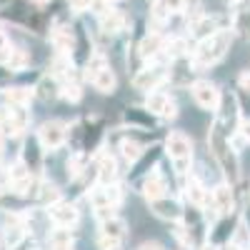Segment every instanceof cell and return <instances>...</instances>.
<instances>
[{"mask_svg":"<svg viewBox=\"0 0 250 250\" xmlns=\"http://www.w3.org/2000/svg\"><path fill=\"white\" fill-rule=\"evenodd\" d=\"M90 83H93V88H95L98 93H103V95L115 93V85H118L115 73L110 70V65H108V68H103V70H98V73L90 78Z\"/></svg>","mask_w":250,"mask_h":250,"instance_id":"2e32d148","label":"cell"},{"mask_svg":"<svg viewBox=\"0 0 250 250\" xmlns=\"http://www.w3.org/2000/svg\"><path fill=\"white\" fill-rule=\"evenodd\" d=\"M5 65H8V70L10 73H20V70H25L28 65H30V55L23 50V48H10L8 50V62H5Z\"/></svg>","mask_w":250,"mask_h":250,"instance_id":"44dd1931","label":"cell"},{"mask_svg":"<svg viewBox=\"0 0 250 250\" xmlns=\"http://www.w3.org/2000/svg\"><path fill=\"white\" fill-rule=\"evenodd\" d=\"M238 83H240V88H243L245 93H250V73H243V75L238 78Z\"/></svg>","mask_w":250,"mask_h":250,"instance_id":"74e56055","label":"cell"},{"mask_svg":"<svg viewBox=\"0 0 250 250\" xmlns=\"http://www.w3.org/2000/svg\"><path fill=\"white\" fill-rule=\"evenodd\" d=\"M143 145L140 143H135V140H123L120 143V155L128 160V163H138L140 158H143Z\"/></svg>","mask_w":250,"mask_h":250,"instance_id":"d4e9b609","label":"cell"},{"mask_svg":"<svg viewBox=\"0 0 250 250\" xmlns=\"http://www.w3.org/2000/svg\"><path fill=\"white\" fill-rule=\"evenodd\" d=\"M50 245H53V250H70L73 235H70L68 228H58V230H53L50 233Z\"/></svg>","mask_w":250,"mask_h":250,"instance_id":"cb8c5ba5","label":"cell"},{"mask_svg":"<svg viewBox=\"0 0 250 250\" xmlns=\"http://www.w3.org/2000/svg\"><path fill=\"white\" fill-rule=\"evenodd\" d=\"M83 170H85V155L75 153V155L68 160V175H70V178H78Z\"/></svg>","mask_w":250,"mask_h":250,"instance_id":"f546056e","label":"cell"},{"mask_svg":"<svg viewBox=\"0 0 250 250\" xmlns=\"http://www.w3.org/2000/svg\"><path fill=\"white\" fill-rule=\"evenodd\" d=\"M10 3V0H0V10H5V5Z\"/></svg>","mask_w":250,"mask_h":250,"instance_id":"7bdbcfd3","label":"cell"},{"mask_svg":"<svg viewBox=\"0 0 250 250\" xmlns=\"http://www.w3.org/2000/svg\"><path fill=\"white\" fill-rule=\"evenodd\" d=\"M68 138V130H65V123H60V120H48L40 125V130H38V140L43 148L48 150H58L62 143H65Z\"/></svg>","mask_w":250,"mask_h":250,"instance_id":"277c9868","label":"cell"},{"mask_svg":"<svg viewBox=\"0 0 250 250\" xmlns=\"http://www.w3.org/2000/svg\"><path fill=\"white\" fill-rule=\"evenodd\" d=\"M98 248L100 250H118L120 248V240H110V238H98Z\"/></svg>","mask_w":250,"mask_h":250,"instance_id":"d6a6232c","label":"cell"},{"mask_svg":"<svg viewBox=\"0 0 250 250\" xmlns=\"http://www.w3.org/2000/svg\"><path fill=\"white\" fill-rule=\"evenodd\" d=\"M140 250H163V248H160L158 243H143V245H140Z\"/></svg>","mask_w":250,"mask_h":250,"instance_id":"f35d334b","label":"cell"},{"mask_svg":"<svg viewBox=\"0 0 250 250\" xmlns=\"http://www.w3.org/2000/svg\"><path fill=\"white\" fill-rule=\"evenodd\" d=\"M185 195H188V200H190L193 205H198V208H203L208 200L213 203V195L208 193V190H205V188H203V185H200L195 178H190V180H188V185H185Z\"/></svg>","mask_w":250,"mask_h":250,"instance_id":"ffe728a7","label":"cell"},{"mask_svg":"<svg viewBox=\"0 0 250 250\" xmlns=\"http://www.w3.org/2000/svg\"><path fill=\"white\" fill-rule=\"evenodd\" d=\"M150 208H153V213L158 218H165V220H178L180 218V205L178 200L168 198V195H163L158 200H150Z\"/></svg>","mask_w":250,"mask_h":250,"instance_id":"4fadbf2b","label":"cell"},{"mask_svg":"<svg viewBox=\"0 0 250 250\" xmlns=\"http://www.w3.org/2000/svg\"><path fill=\"white\" fill-rule=\"evenodd\" d=\"M8 175H10V190L15 195H28L30 193V188H33V170L28 168L23 160H18L13 168L8 170Z\"/></svg>","mask_w":250,"mask_h":250,"instance_id":"5b68a950","label":"cell"},{"mask_svg":"<svg viewBox=\"0 0 250 250\" xmlns=\"http://www.w3.org/2000/svg\"><path fill=\"white\" fill-rule=\"evenodd\" d=\"M165 148H168V155L175 165V173H188L190 170V160H193V143L190 138H188L185 133L180 130H173L168 135V140H165Z\"/></svg>","mask_w":250,"mask_h":250,"instance_id":"7a4b0ae2","label":"cell"},{"mask_svg":"<svg viewBox=\"0 0 250 250\" xmlns=\"http://www.w3.org/2000/svg\"><path fill=\"white\" fill-rule=\"evenodd\" d=\"M0 150H3V148H0Z\"/></svg>","mask_w":250,"mask_h":250,"instance_id":"bcb514c9","label":"cell"},{"mask_svg":"<svg viewBox=\"0 0 250 250\" xmlns=\"http://www.w3.org/2000/svg\"><path fill=\"white\" fill-rule=\"evenodd\" d=\"M100 235L123 243L125 235H128V223H125L123 218H118V215H113V218H108V220L100 223Z\"/></svg>","mask_w":250,"mask_h":250,"instance_id":"7c38bea8","label":"cell"},{"mask_svg":"<svg viewBox=\"0 0 250 250\" xmlns=\"http://www.w3.org/2000/svg\"><path fill=\"white\" fill-rule=\"evenodd\" d=\"M60 95L65 98V100H70V103H78L80 100V88L75 85V83H70V85H62L60 88Z\"/></svg>","mask_w":250,"mask_h":250,"instance_id":"4dcf8cb0","label":"cell"},{"mask_svg":"<svg viewBox=\"0 0 250 250\" xmlns=\"http://www.w3.org/2000/svg\"><path fill=\"white\" fill-rule=\"evenodd\" d=\"M190 93H193V100L198 103V108H203V110H218V105H220V90L215 88V83H210V80H195L190 85Z\"/></svg>","mask_w":250,"mask_h":250,"instance_id":"3957f363","label":"cell"},{"mask_svg":"<svg viewBox=\"0 0 250 250\" xmlns=\"http://www.w3.org/2000/svg\"><path fill=\"white\" fill-rule=\"evenodd\" d=\"M230 43H233V33L230 30H215L213 35L203 38L200 43H198V50L190 58V65L195 70H205V68L215 65L218 60H223L228 55Z\"/></svg>","mask_w":250,"mask_h":250,"instance_id":"6da1fadb","label":"cell"},{"mask_svg":"<svg viewBox=\"0 0 250 250\" xmlns=\"http://www.w3.org/2000/svg\"><path fill=\"white\" fill-rule=\"evenodd\" d=\"M88 5H90V0H70V8H73L75 13H83V10H88Z\"/></svg>","mask_w":250,"mask_h":250,"instance_id":"e575fe53","label":"cell"},{"mask_svg":"<svg viewBox=\"0 0 250 250\" xmlns=\"http://www.w3.org/2000/svg\"><path fill=\"white\" fill-rule=\"evenodd\" d=\"M38 200L43 203V205H53L60 200V190L53 185V183H40L38 185Z\"/></svg>","mask_w":250,"mask_h":250,"instance_id":"484cf974","label":"cell"},{"mask_svg":"<svg viewBox=\"0 0 250 250\" xmlns=\"http://www.w3.org/2000/svg\"><path fill=\"white\" fill-rule=\"evenodd\" d=\"M10 50V38L5 30H0V53H8Z\"/></svg>","mask_w":250,"mask_h":250,"instance_id":"d590c367","label":"cell"},{"mask_svg":"<svg viewBox=\"0 0 250 250\" xmlns=\"http://www.w3.org/2000/svg\"><path fill=\"white\" fill-rule=\"evenodd\" d=\"M98 25H100V30L105 33V35H118V33L125 28V15H123L120 10L110 8L108 13L98 15Z\"/></svg>","mask_w":250,"mask_h":250,"instance_id":"30bf717a","label":"cell"},{"mask_svg":"<svg viewBox=\"0 0 250 250\" xmlns=\"http://www.w3.org/2000/svg\"><path fill=\"white\" fill-rule=\"evenodd\" d=\"M5 190H10V175L8 170H0V193H5Z\"/></svg>","mask_w":250,"mask_h":250,"instance_id":"836d02e7","label":"cell"},{"mask_svg":"<svg viewBox=\"0 0 250 250\" xmlns=\"http://www.w3.org/2000/svg\"><path fill=\"white\" fill-rule=\"evenodd\" d=\"M128 120H133V123H138V125H148V123H150L148 118H143L138 110H130V113H128Z\"/></svg>","mask_w":250,"mask_h":250,"instance_id":"8d00e7d4","label":"cell"},{"mask_svg":"<svg viewBox=\"0 0 250 250\" xmlns=\"http://www.w3.org/2000/svg\"><path fill=\"white\" fill-rule=\"evenodd\" d=\"M203 250H218V248H213V245H208V248H203Z\"/></svg>","mask_w":250,"mask_h":250,"instance_id":"f6af8a7d","label":"cell"},{"mask_svg":"<svg viewBox=\"0 0 250 250\" xmlns=\"http://www.w3.org/2000/svg\"><path fill=\"white\" fill-rule=\"evenodd\" d=\"M115 180H118V163H115V158L105 155L98 165V183L100 185H113Z\"/></svg>","mask_w":250,"mask_h":250,"instance_id":"d6986e66","label":"cell"},{"mask_svg":"<svg viewBox=\"0 0 250 250\" xmlns=\"http://www.w3.org/2000/svg\"><path fill=\"white\" fill-rule=\"evenodd\" d=\"M225 3H230V5H235V3H240V0H225Z\"/></svg>","mask_w":250,"mask_h":250,"instance_id":"ee69618b","label":"cell"},{"mask_svg":"<svg viewBox=\"0 0 250 250\" xmlns=\"http://www.w3.org/2000/svg\"><path fill=\"white\" fill-rule=\"evenodd\" d=\"M163 80H165V70H163V68H158V65L143 68V70H138L135 78H133V88L140 90V93H150V90H155V88L160 85Z\"/></svg>","mask_w":250,"mask_h":250,"instance_id":"52a82bcc","label":"cell"},{"mask_svg":"<svg viewBox=\"0 0 250 250\" xmlns=\"http://www.w3.org/2000/svg\"><path fill=\"white\" fill-rule=\"evenodd\" d=\"M228 250H245V248H240L238 243H233V245H230V248H228Z\"/></svg>","mask_w":250,"mask_h":250,"instance_id":"b9f144b4","label":"cell"},{"mask_svg":"<svg viewBox=\"0 0 250 250\" xmlns=\"http://www.w3.org/2000/svg\"><path fill=\"white\" fill-rule=\"evenodd\" d=\"M213 208L220 215L233 210V190H230V185H218L213 190Z\"/></svg>","mask_w":250,"mask_h":250,"instance_id":"e0dca14e","label":"cell"},{"mask_svg":"<svg viewBox=\"0 0 250 250\" xmlns=\"http://www.w3.org/2000/svg\"><path fill=\"white\" fill-rule=\"evenodd\" d=\"M218 30V18L215 15H195L190 23V35L193 38H208Z\"/></svg>","mask_w":250,"mask_h":250,"instance_id":"9a60e30c","label":"cell"},{"mask_svg":"<svg viewBox=\"0 0 250 250\" xmlns=\"http://www.w3.org/2000/svg\"><path fill=\"white\" fill-rule=\"evenodd\" d=\"M145 108H148V113H153L158 118H175L178 115V105L168 93H150Z\"/></svg>","mask_w":250,"mask_h":250,"instance_id":"ba28073f","label":"cell"},{"mask_svg":"<svg viewBox=\"0 0 250 250\" xmlns=\"http://www.w3.org/2000/svg\"><path fill=\"white\" fill-rule=\"evenodd\" d=\"M240 133H243V135L250 140V123H243V125H240Z\"/></svg>","mask_w":250,"mask_h":250,"instance_id":"ab89813d","label":"cell"},{"mask_svg":"<svg viewBox=\"0 0 250 250\" xmlns=\"http://www.w3.org/2000/svg\"><path fill=\"white\" fill-rule=\"evenodd\" d=\"M38 90H40V95H43L45 100H48V98H55V95H58V85H55L53 80H48V78H45V80H43V83H40V85H38Z\"/></svg>","mask_w":250,"mask_h":250,"instance_id":"1f68e13d","label":"cell"},{"mask_svg":"<svg viewBox=\"0 0 250 250\" xmlns=\"http://www.w3.org/2000/svg\"><path fill=\"white\" fill-rule=\"evenodd\" d=\"M160 50H163L160 35H145V38L140 40V45H138V55H140L143 60H155V58L160 55Z\"/></svg>","mask_w":250,"mask_h":250,"instance_id":"ac0fdd59","label":"cell"},{"mask_svg":"<svg viewBox=\"0 0 250 250\" xmlns=\"http://www.w3.org/2000/svg\"><path fill=\"white\" fill-rule=\"evenodd\" d=\"M185 10V0H153V20L155 23H163L175 13Z\"/></svg>","mask_w":250,"mask_h":250,"instance_id":"8fae6325","label":"cell"},{"mask_svg":"<svg viewBox=\"0 0 250 250\" xmlns=\"http://www.w3.org/2000/svg\"><path fill=\"white\" fill-rule=\"evenodd\" d=\"M143 193L148 200H158L163 195H168V183H165V178L158 173V170H150V175L143 180Z\"/></svg>","mask_w":250,"mask_h":250,"instance_id":"9c48e42d","label":"cell"},{"mask_svg":"<svg viewBox=\"0 0 250 250\" xmlns=\"http://www.w3.org/2000/svg\"><path fill=\"white\" fill-rule=\"evenodd\" d=\"M28 3H30V5H38V8H40V5H48L50 0H28Z\"/></svg>","mask_w":250,"mask_h":250,"instance_id":"60d3db41","label":"cell"},{"mask_svg":"<svg viewBox=\"0 0 250 250\" xmlns=\"http://www.w3.org/2000/svg\"><path fill=\"white\" fill-rule=\"evenodd\" d=\"M233 30H238L240 35H250V13H248V10L235 13V18H233Z\"/></svg>","mask_w":250,"mask_h":250,"instance_id":"f1b7e54d","label":"cell"},{"mask_svg":"<svg viewBox=\"0 0 250 250\" xmlns=\"http://www.w3.org/2000/svg\"><path fill=\"white\" fill-rule=\"evenodd\" d=\"M50 43H53V48H55L58 53L70 55V53L75 50V35H73L70 28H55V30L50 33Z\"/></svg>","mask_w":250,"mask_h":250,"instance_id":"5bb4252c","label":"cell"},{"mask_svg":"<svg viewBox=\"0 0 250 250\" xmlns=\"http://www.w3.org/2000/svg\"><path fill=\"white\" fill-rule=\"evenodd\" d=\"M163 50L168 53L170 58H180V55H185V50H188V40H185V38H170L168 43L163 45Z\"/></svg>","mask_w":250,"mask_h":250,"instance_id":"83f0119b","label":"cell"},{"mask_svg":"<svg viewBox=\"0 0 250 250\" xmlns=\"http://www.w3.org/2000/svg\"><path fill=\"white\" fill-rule=\"evenodd\" d=\"M38 143L40 140H28L25 148H23V163L28 165L33 173L40 168V163H43V155H40V150H38Z\"/></svg>","mask_w":250,"mask_h":250,"instance_id":"7402d4cb","label":"cell"},{"mask_svg":"<svg viewBox=\"0 0 250 250\" xmlns=\"http://www.w3.org/2000/svg\"><path fill=\"white\" fill-rule=\"evenodd\" d=\"M78 208L73 203H53L48 205V220H53L58 228H73L78 223Z\"/></svg>","mask_w":250,"mask_h":250,"instance_id":"8992f818","label":"cell"},{"mask_svg":"<svg viewBox=\"0 0 250 250\" xmlns=\"http://www.w3.org/2000/svg\"><path fill=\"white\" fill-rule=\"evenodd\" d=\"M33 88H23V85H18V88H8L5 90V98L10 105H30V100H33Z\"/></svg>","mask_w":250,"mask_h":250,"instance_id":"603a6c76","label":"cell"},{"mask_svg":"<svg viewBox=\"0 0 250 250\" xmlns=\"http://www.w3.org/2000/svg\"><path fill=\"white\" fill-rule=\"evenodd\" d=\"M10 120H13V125H15V130H18V133H23L28 125H30V113L25 110V105H13V110H10Z\"/></svg>","mask_w":250,"mask_h":250,"instance_id":"4316f807","label":"cell"}]
</instances>
